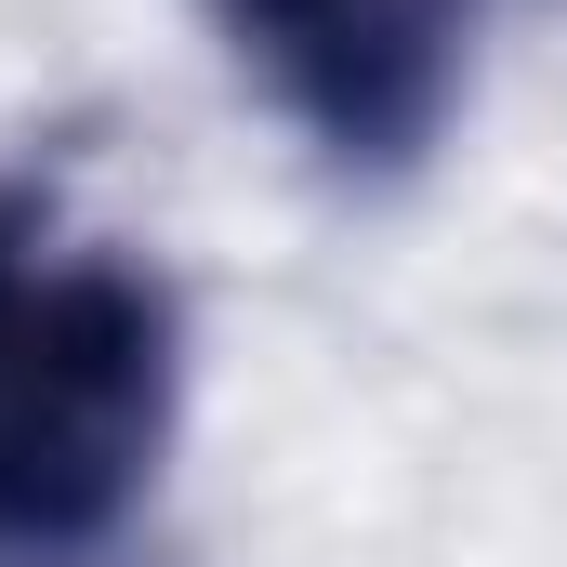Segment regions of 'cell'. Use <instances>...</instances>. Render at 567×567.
Masks as SVG:
<instances>
[{
	"instance_id": "1",
	"label": "cell",
	"mask_w": 567,
	"mask_h": 567,
	"mask_svg": "<svg viewBox=\"0 0 567 567\" xmlns=\"http://www.w3.org/2000/svg\"><path fill=\"white\" fill-rule=\"evenodd\" d=\"M185 396L158 265L66 238L40 172H0V567H106Z\"/></svg>"
},
{
	"instance_id": "2",
	"label": "cell",
	"mask_w": 567,
	"mask_h": 567,
	"mask_svg": "<svg viewBox=\"0 0 567 567\" xmlns=\"http://www.w3.org/2000/svg\"><path fill=\"white\" fill-rule=\"evenodd\" d=\"M212 27L330 172H423L475 80V0H212Z\"/></svg>"
}]
</instances>
